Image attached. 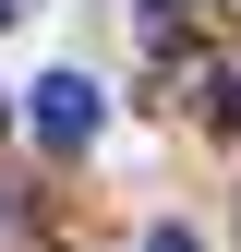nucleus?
<instances>
[{
	"label": "nucleus",
	"instance_id": "nucleus-1",
	"mask_svg": "<svg viewBox=\"0 0 241 252\" xmlns=\"http://www.w3.org/2000/svg\"><path fill=\"white\" fill-rule=\"evenodd\" d=\"M97 120H109V96H97L84 72H37V144H48V156H84Z\"/></svg>",
	"mask_w": 241,
	"mask_h": 252
},
{
	"label": "nucleus",
	"instance_id": "nucleus-2",
	"mask_svg": "<svg viewBox=\"0 0 241 252\" xmlns=\"http://www.w3.org/2000/svg\"><path fill=\"white\" fill-rule=\"evenodd\" d=\"M181 12H193V0H145V12H133V24H145V48H169V36H181Z\"/></svg>",
	"mask_w": 241,
	"mask_h": 252
},
{
	"label": "nucleus",
	"instance_id": "nucleus-3",
	"mask_svg": "<svg viewBox=\"0 0 241 252\" xmlns=\"http://www.w3.org/2000/svg\"><path fill=\"white\" fill-rule=\"evenodd\" d=\"M145 252H193V240H181V228H145Z\"/></svg>",
	"mask_w": 241,
	"mask_h": 252
},
{
	"label": "nucleus",
	"instance_id": "nucleus-4",
	"mask_svg": "<svg viewBox=\"0 0 241 252\" xmlns=\"http://www.w3.org/2000/svg\"><path fill=\"white\" fill-rule=\"evenodd\" d=\"M217 120H241V72H229V96H217Z\"/></svg>",
	"mask_w": 241,
	"mask_h": 252
},
{
	"label": "nucleus",
	"instance_id": "nucleus-5",
	"mask_svg": "<svg viewBox=\"0 0 241 252\" xmlns=\"http://www.w3.org/2000/svg\"><path fill=\"white\" fill-rule=\"evenodd\" d=\"M0 228H12V192H0Z\"/></svg>",
	"mask_w": 241,
	"mask_h": 252
},
{
	"label": "nucleus",
	"instance_id": "nucleus-6",
	"mask_svg": "<svg viewBox=\"0 0 241 252\" xmlns=\"http://www.w3.org/2000/svg\"><path fill=\"white\" fill-rule=\"evenodd\" d=\"M12 12H24V0H0V24H12Z\"/></svg>",
	"mask_w": 241,
	"mask_h": 252
}]
</instances>
